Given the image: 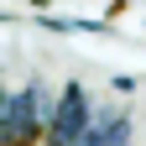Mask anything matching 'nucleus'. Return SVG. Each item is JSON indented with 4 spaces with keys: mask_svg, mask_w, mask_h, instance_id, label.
<instances>
[{
    "mask_svg": "<svg viewBox=\"0 0 146 146\" xmlns=\"http://www.w3.org/2000/svg\"><path fill=\"white\" fill-rule=\"evenodd\" d=\"M52 104L42 84H26L5 99V146H42L47 125H52Z\"/></svg>",
    "mask_w": 146,
    "mask_h": 146,
    "instance_id": "f257e3e1",
    "label": "nucleus"
},
{
    "mask_svg": "<svg viewBox=\"0 0 146 146\" xmlns=\"http://www.w3.org/2000/svg\"><path fill=\"white\" fill-rule=\"evenodd\" d=\"M94 115H99V110H94V99H89V89L68 84L63 99L52 104V125H47L42 146H84L89 131H94Z\"/></svg>",
    "mask_w": 146,
    "mask_h": 146,
    "instance_id": "f03ea898",
    "label": "nucleus"
}]
</instances>
